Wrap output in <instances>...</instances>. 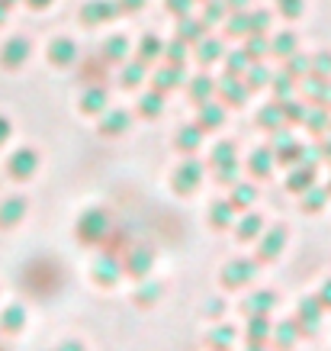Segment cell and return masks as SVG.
<instances>
[{"mask_svg":"<svg viewBox=\"0 0 331 351\" xmlns=\"http://www.w3.org/2000/svg\"><path fill=\"white\" fill-rule=\"evenodd\" d=\"M245 351H270V345L267 341H248Z\"/></svg>","mask_w":331,"mask_h":351,"instance_id":"9f6ffc18","label":"cell"},{"mask_svg":"<svg viewBox=\"0 0 331 351\" xmlns=\"http://www.w3.org/2000/svg\"><path fill=\"white\" fill-rule=\"evenodd\" d=\"M312 64H309V58H302V55H293L289 58V75H306Z\"/></svg>","mask_w":331,"mask_h":351,"instance_id":"bcb514c9","label":"cell"},{"mask_svg":"<svg viewBox=\"0 0 331 351\" xmlns=\"http://www.w3.org/2000/svg\"><path fill=\"white\" fill-rule=\"evenodd\" d=\"M241 168H248V178H254V181H267V178H274L277 161H274L270 145H257V149L248 155V165H241Z\"/></svg>","mask_w":331,"mask_h":351,"instance_id":"7c38bea8","label":"cell"},{"mask_svg":"<svg viewBox=\"0 0 331 351\" xmlns=\"http://www.w3.org/2000/svg\"><path fill=\"white\" fill-rule=\"evenodd\" d=\"M315 300L321 303V309H325V313H331V277H325V280H321V287L315 290Z\"/></svg>","mask_w":331,"mask_h":351,"instance_id":"b9f144b4","label":"cell"},{"mask_svg":"<svg viewBox=\"0 0 331 351\" xmlns=\"http://www.w3.org/2000/svg\"><path fill=\"white\" fill-rule=\"evenodd\" d=\"M203 129L190 123V126H181L177 129V136H174V149L181 152V155H196V149L203 145Z\"/></svg>","mask_w":331,"mask_h":351,"instance_id":"ffe728a7","label":"cell"},{"mask_svg":"<svg viewBox=\"0 0 331 351\" xmlns=\"http://www.w3.org/2000/svg\"><path fill=\"white\" fill-rule=\"evenodd\" d=\"M222 123H225V104H215V100L200 104V110H196V126L203 129V132H215V129H222Z\"/></svg>","mask_w":331,"mask_h":351,"instance_id":"ac0fdd59","label":"cell"},{"mask_svg":"<svg viewBox=\"0 0 331 351\" xmlns=\"http://www.w3.org/2000/svg\"><path fill=\"white\" fill-rule=\"evenodd\" d=\"M132 126V113L129 110H103L96 117V132L103 138H119L122 132H129Z\"/></svg>","mask_w":331,"mask_h":351,"instance_id":"30bf717a","label":"cell"},{"mask_svg":"<svg viewBox=\"0 0 331 351\" xmlns=\"http://www.w3.org/2000/svg\"><path fill=\"white\" fill-rule=\"evenodd\" d=\"M315 181H319V168H315V165H306V161H296L293 168H287V181H283V187H287L289 193H302Z\"/></svg>","mask_w":331,"mask_h":351,"instance_id":"4fadbf2b","label":"cell"},{"mask_svg":"<svg viewBox=\"0 0 331 351\" xmlns=\"http://www.w3.org/2000/svg\"><path fill=\"white\" fill-rule=\"evenodd\" d=\"M183 84V71H181V64H171V68H164L158 77H155V90H168V87H177Z\"/></svg>","mask_w":331,"mask_h":351,"instance_id":"836d02e7","label":"cell"},{"mask_svg":"<svg viewBox=\"0 0 331 351\" xmlns=\"http://www.w3.org/2000/svg\"><path fill=\"white\" fill-rule=\"evenodd\" d=\"M90 280H94L96 287H116L119 280H122V258L116 252H107V248H100L90 261Z\"/></svg>","mask_w":331,"mask_h":351,"instance_id":"8992f818","label":"cell"},{"mask_svg":"<svg viewBox=\"0 0 331 351\" xmlns=\"http://www.w3.org/2000/svg\"><path fill=\"white\" fill-rule=\"evenodd\" d=\"M225 309H228V303H225L222 297H213L209 303H206V319H222Z\"/></svg>","mask_w":331,"mask_h":351,"instance_id":"60d3db41","label":"cell"},{"mask_svg":"<svg viewBox=\"0 0 331 351\" xmlns=\"http://www.w3.org/2000/svg\"><path fill=\"white\" fill-rule=\"evenodd\" d=\"M293 45H296V36H293V32H280V39H274L270 52L274 55H289L293 52Z\"/></svg>","mask_w":331,"mask_h":351,"instance_id":"ab89813d","label":"cell"},{"mask_svg":"<svg viewBox=\"0 0 331 351\" xmlns=\"http://www.w3.org/2000/svg\"><path fill=\"white\" fill-rule=\"evenodd\" d=\"M107 107H109V94L103 87H87L81 94V113L84 117H100Z\"/></svg>","mask_w":331,"mask_h":351,"instance_id":"7402d4cb","label":"cell"},{"mask_svg":"<svg viewBox=\"0 0 331 351\" xmlns=\"http://www.w3.org/2000/svg\"><path fill=\"white\" fill-rule=\"evenodd\" d=\"M228 200H232V206H235L238 213H245V210H251L254 206V200H257V187L251 181H238V184H232L228 187Z\"/></svg>","mask_w":331,"mask_h":351,"instance_id":"603a6c76","label":"cell"},{"mask_svg":"<svg viewBox=\"0 0 331 351\" xmlns=\"http://www.w3.org/2000/svg\"><path fill=\"white\" fill-rule=\"evenodd\" d=\"M222 100L228 104V107H241L248 100V84H241V81H235V77H228L222 84Z\"/></svg>","mask_w":331,"mask_h":351,"instance_id":"1f68e13d","label":"cell"},{"mask_svg":"<svg viewBox=\"0 0 331 351\" xmlns=\"http://www.w3.org/2000/svg\"><path fill=\"white\" fill-rule=\"evenodd\" d=\"M257 126L264 129V132H274V129H280V126H287V117H283V104H267V107L257 113Z\"/></svg>","mask_w":331,"mask_h":351,"instance_id":"83f0119b","label":"cell"},{"mask_svg":"<svg viewBox=\"0 0 331 351\" xmlns=\"http://www.w3.org/2000/svg\"><path fill=\"white\" fill-rule=\"evenodd\" d=\"M287 242H289V229L283 223L264 226V232L254 239V261L257 265H274V261H280V255L287 252Z\"/></svg>","mask_w":331,"mask_h":351,"instance_id":"3957f363","label":"cell"},{"mask_svg":"<svg viewBox=\"0 0 331 351\" xmlns=\"http://www.w3.org/2000/svg\"><path fill=\"white\" fill-rule=\"evenodd\" d=\"M302 126L309 129L315 138H321L325 132H331V113L325 107H315V110H306V119H302Z\"/></svg>","mask_w":331,"mask_h":351,"instance_id":"484cf974","label":"cell"},{"mask_svg":"<svg viewBox=\"0 0 331 351\" xmlns=\"http://www.w3.org/2000/svg\"><path fill=\"white\" fill-rule=\"evenodd\" d=\"M264 216L261 213H254V210H245V213H238V219H235V226H232V232H235V242H254L257 235L264 232Z\"/></svg>","mask_w":331,"mask_h":351,"instance_id":"9a60e30c","label":"cell"},{"mask_svg":"<svg viewBox=\"0 0 331 351\" xmlns=\"http://www.w3.org/2000/svg\"><path fill=\"white\" fill-rule=\"evenodd\" d=\"M235 219H238V210L232 206L228 197H219V200L209 203V226H213L215 232H232Z\"/></svg>","mask_w":331,"mask_h":351,"instance_id":"5bb4252c","label":"cell"},{"mask_svg":"<svg viewBox=\"0 0 331 351\" xmlns=\"http://www.w3.org/2000/svg\"><path fill=\"white\" fill-rule=\"evenodd\" d=\"M312 68H315V71H319L321 77H325V75H331V55H319V58H315V64H312Z\"/></svg>","mask_w":331,"mask_h":351,"instance_id":"681fc988","label":"cell"},{"mask_svg":"<svg viewBox=\"0 0 331 351\" xmlns=\"http://www.w3.org/2000/svg\"><path fill=\"white\" fill-rule=\"evenodd\" d=\"M7 138H10V123H7V119L0 117V145H3Z\"/></svg>","mask_w":331,"mask_h":351,"instance_id":"11a10c76","label":"cell"},{"mask_svg":"<svg viewBox=\"0 0 331 351\" xmlns=\"http://www.w3.org/2000/svg\"><path fill=\"white\" fill-rule=\"evenodd\" d=\"M300 339H302V335H300V326H296V319H293V316H287V319L274 322L267 345H270V351H293L296 345H300Z\"/></svg>","mask_w":331,"mask_h":351,"instance_id":"9c48e42d","label":"cell"},{"mask_svg":"<svg viewBox=\"0 0 331 351\" xmlns=\"http://www.w3.org/2000/svg\"><path fill=\"white\" fill-rule=\"evenodd\" d=\"M119 258H122V277H132V280H145V277H151L155 261H158V255H155V248H151L148 242L126 245V252H122Z\"/></svg>","mask_w":331,"mask_h":351,"instance_id":"277c9868","label":"cell"},{"mask_svg":"<svg viewBox=\"0 0 331 351\" xmlns=\"http://www.w3.org/2000/svg\"><path fill=\"white\" fill-rule=\"evenodd\" d=\"M168 7H174V13H187L190 0H168Z\"/></svg>","mask_w":331,"mask_h":351,"instance_id":"db71d44e","label":"cell"},{"mask_svg":"<svg viewBox=\"0 0 331 351\" xmlns=\"http://www.w3.org/2000/svg\"><path fill=\"white\" fill-rule=\"evenodd\" d=\"M39 165H42L39 152H36V149H20L16 155H10V161H7V171H10L13 181H29L32 174L39 171Z\"/></svg>","mask_w":331,"mask_h":351,"instance_id":"8fae6325","label":"cell"},{"mask_svg":"<svg viewBox=\"0 0 331 351\" xmlns=\"http://www.w3.org/2000/svg\"><path fill=\"white\" fill-rule=\"evenodd\" d=\"M26 197H10V200L0 203V229H13V226L23 223V216H26Z\"/></svg>","mask_w":331,"mask_h":351,"instance_id":"44dd1931","label":"cell"},{"mask_svg":"<svg viewBox=\"0 0 331 351\" xmlns=\"http://www.w3.org/2000/svg\"><path fill=\"white\" fill-rule=\"evenodd\" d=\"M274 87H277V104L289 100V94H293V81H289V77H277V81H274Z\"/></svg>","mask_w":331,"mask_h":351,"instance_id":"f6af8a7d","label":"cell"},{"mask_svg":"<svg viewBox=\"0 0 331 351\" xmlns=\"http://www.w3.org/2000/svg\"><path fill=\"white\" fill-rule=\"evenodd\" d=\"M161 297H164V280H151V277H145V280H135V293H132V303H135L139 309L158 306Z\"/></svg>","mask_w":331,"mask_h":351,"instance_id":"2e32d148","label":"cell"},{"mask_svg":"<svg viewBox=\"0 0 331 351\" xmlns=\"http://www.w3.org/2000/svg\"><path fill=\"white\" fill-rule=\"evenodd\" d=\"M206 181V161H200L196 155H183V161L171 171V191L177 197H193Z\"/></svg>","mask_w":331,"mask_h":351,"instance_id":"7a4b0ae2","label":"cell"},{"mask_svg":"<svg viewBox=\"0 0 331 351\" xmlns=\"http://www.w3.org/2000/svg\"><path fill=\"white\" fill-rule=\"evenodd\" d=\"M77 58V49L71 39H64V36H58L52 43V49H49V62L55 64V68H68V64H75Z\"/></svg>","mask_w":331,"mask_h":351,"instance_id":"cb8c5ba5","label":"cell"},{"mask_svg":"<svg viewBox=\"0 0 331 351\" xmlns=\"http://www.w3.org/2000/svg\"><path fill=\"white\" fill-rule=\"evenodd\" d=\"M32 7H49V3H52V0H29Z\"/></svg>","mask_w":331,"mask_h":351,"instance_id":"6f0895ef","label":"cell"},{"mask_svg":"<svg viewBox=\"0 0 331 351\" xmlns=\"http://www.w3.org/2000/svg\"><path fill=\"white\" fill-rule=\"evenodd\" d=\"M306 104H300V100H283V117H287V126H293V123H302L306 119Z\"/></svg>","mask_w":331,"mask_h":351,"instance_id":"8d00e7d4","label":"cell"},{"mask_svg":"<svg viewBox=\"0 0 331 351\" xmlns=\"http://www.w3.org/2000/svg\"><path fill=\"white\" fill-rule=\"evenodd\" d=\"M26 55H29V43L26 39H13L10 45H7V52H3V58H7V64H23L26 62Z\"/></svg>","mask_w":331,"mask_h":351,"instance_id":"d590c367","label":"cell"},{"mask_svg":"<svg viewBox=\"0 0 331 351\" xmlns=\"http://www.w3.org/2000/svg\"><path fill=\"white\" fill-rule=\"evenodd\" d=\"M181 32H183V39H200L203 26H200V23H193V20H187V23L181 26Z\"/></svg>","mask_w":331,"mask_h":351,"instance_id":"7dc6e473","label":"cell"},{"mask_svg":"<svg viewBox=\"0 0 331 351\" xmlns=\"http://www.w3.org/2000/svg\"><path fill=\"white\" fill-rule=\"evenodd\" d=\"M109 229H113V213H109L107 206H87L75 223V239L84 248H100V245L107 242Z\"/></svg>","mask_w":331,"mask_h":351,"instance_id":"6da1fadb","label":"cell"},{"mask_svg":"<svg viewBox=\"0 0 331 351\" xmlns=\"http://www.w3.org/2000/svg\"><path fill=\"white\" fill-rule=\"evenodd\" d=\"M319 149H321V165H331V132L319 138Z\"/></svg>","mask_w":331,"mask_h":351,"instance_id":"c3c4849f","label":"cell"},{"mask_svg":"<svg viewBox=\"0 0 331 351\" xmlns=\"http://www.w3.org/2000/svg\"><path fill=\"white\" fill-rule=\"evenodd\" d=\"M215 55H222V45L215 43V39H206V43L200 45V58H203V62H213Z\"/></svg>","mask_w":331,"mask_h":351,"instance_id":"ee69618b","label":"cell"},{"mask_svg":"<svg viewBox=\"0 0 331 351\" xmlns=\"http://www.w3.org/2000/svg\"><path fill=\"white\" fill-rule=\"evenodd\" d=\"M296 326H300V335L302 339H315L321 329V319H325V309H321V303L315 300V293H309V297H302L300 303H296Z\"/></svg>","mask_w":331,"mask_h":351,"instance_id":"52a82bcc","label":"cell"},{"mask_svg":"<svg viewBox=\"0 0 331 351\" xmlns=\"http://www.w3.org/2000/svg\"><path fill=\"white\" fill-rule=\"evenodd\" d=\"M158 52H161V43L155 39V36H145V39H142V45H139L142 62H155V58H158Z\"/></svg>","mask_w":331,"mask_h":351,"instance_id":"74e56055","label":"cell"},{"mask_svg":"<svg viewBox=\"0 0 331 351\" xmlns=\"http://www.w3.org/2000/svg\"><path fill=\"white\" fill-rule=\"evenodd\" d=\"M264 52H267V43H264V39H251L245 55H254V58H257V55H264Z\"/></svg>","mask_w":331,"mask_h":351,"instance_id":"816d5d0a","label":"cell"},{"mask_svg":"<svg viewBox=\"0 0 331 351\" xmlns=\"http://www.w3.org/2000/svg\"><path fill=\"white\" fill-rule=\"evenodd\" d=\"M142 75H145V68H142V64H129L126 71H122V84H126V87H135L142 81Z\"/></svg>","mask_w":331,"mask_h":351,"instance_id":"7bdbcfd3","label":"cell"},{"mask_svg":"<svg viewBox=\"0 0 331 351\" xmlns=\"http://www.w3.org/2000/svg\"><path fill=\"white\" fill-rule=\"evenodd\" d=\"M257 261L254 258H232L225 261L222 271H219V287L222 290H245L257 280Z\"/></svg>","mask_w":331,"mask_h":351,"instance_id":"5b68a950","label":"cell"},{"mask_svg":"<svg viewBox=\"0 0 331 351\" xmlns=\"http://www.w3.org/2000/svg\"><path fill=\"white\" fill-rule=\"evenodd\" d=\"M296 197H300V210L302 213H309V216H315V213H321V210H325V206H328V191H325V184H312V187H306V191L302 193H296Z\"/></svg>","mask_w":331,"mask_h":351,"instance_id":"d6986e66","label":"cell"},{"mask_svg":"<svg viewBox=\"0 0 331 351\" xmlns=\"http://www.w3.org/2000/svg\"><path fill=\"white\" fill-rule=\"evenodd\" d=\"M23 326H26V306L13 303V306L3 309V316H0V329L7 332V335H16V332H23Z\"/></svg>","mask_w":331,"mask_h":351,"instance_id":"f1b7e54d","label":"cell"},{"mask_svg":"<svg viewBox=\"0 0 331 351\" xmlns=\"http://www.w3.org/2000/svg\"><path fill=\"white\" fill-rule=\"evenodd\" d=\"M139 113L145 119H158L164 113V94L161 90H145L139 100Z\"/></svg>","mask_w":331,"mask_h":351,"instance_id":"f546056e","label":"cell"},{"mask_svg":"<svg viewBox=\"0 0 331 351\" xmlns=\"http://www.w3.org/2000/svg\"><path fill=\"white\" fill-rule=\"evenodd\" d=\"M245 339L248 341H267L270 339V329H274V319H270L267 313H261V316H245Z\"/></svg>","mask_w":331,"mask_h":351,"instance_id":"d4e9b609","label":"cell"},{"mask_svg":"<svg viewBox=\"0 0 331 351\" xmlns=\"http://www.w3.org/2000/svg\"><path fill=\"white\" fill-rule=\"evenodd\" d=\"M238 339V329L232 326V322H219V326H213V329L206 332V348L209 351H232V345H235Z\"/></svg>","mask_w":331,"mask_h":351,"instance_id":"e0dca14e","label":"cell"},{"mask_svg":"<svg viewBox=\"0 0 331 351\" xmlns=\"http://www.w3.org/2000/svg\"><path fill=\"white\" fill-rule=\"evenodd\" d=\"M129 52V43L122 39V36H116V39H109L107 43V55H109V62H122Z\"/></svg>","mask_w":331,"mask_h":351,"instance_id":"f35d334b","label":"cell"},{"mask_svg":"<svg viewBox=\"0 0 331 351\" xmlns=\"http://www.w3.org/2000/svg\"><path fill=\"white\" fill-rule=\"evenodd\" d=\"M228 161H238V145L232 142V138H222V142H215L213 145L206 168H219V165H228Z\"/></svg>","mask_w":331,"mask_h":351,"instance_id":"4316f807","label":"cell"},{"mask_svg":"<svg viewBox=\"0 0 331 351\" xmlns=\"http://www.w3.org/2000/svg\"><path fill=\"white\" fill-rule=\"evenodd\" d=\"M213 90H215V87H213V81H209V77H196V81L190 84V100L200 107V104H206V100H213Z\"/></svg>","mask_w":331,"mask_h":351,"instance_id":"e575fe53","label":"cell"},{"mask_svg":"<svg viewBox=\"0 0 331 351\" xmlns=\"http://www.w3.org/2000/svg\"><path fill=\"white\" fill-rule=\"evenodd\" d=\"M168 58H171L174 64H181V58H183V45H181V43H171V45H168Z\"/></svg>","mask_w":331,"mask_h":351,"instance_id":"f5cc1de1","label":"cell"},{"mask_svg":"<svg viewBox=\"0 0 331 351\" xmlns=\"http://www.w3.org/2000/svg\"><path fill=\"white\" fill-rule=\"evenodd\" d=\"M241 161H228V165H219V168H213V178L219 187H232V184L241 181Z\"/></svg>","mask_w":331,"mask_h":351,"instance_id":"4dcf8cb0","label":"cell"},{"mask_svg":"<svg viewBox=\"0 0 331 351\" xmlns=\"http://www.w3.org/2000/svg\"><path fill=\"white\" fill-rule=\"evenodd\" d=\"M55 351H87V345L81 339H64L62 345H58V348Z\"/></svg>","mask_w":331,"mask_h":351,"instance_id":"f907efd6","label":"cell"},{"mask_svg":"<svg viewBox=\"0 0 331 351\" xmlns=\"http://www.w3.org/2000/svg\"><path fill=\"white\" fill-rule=\"evenodd\" d=\"M280 306V293L270 287H261V290H251L248 297H241L238 309H241V316H261V313H267L274 316V309Z\"/></svg>","mask_w":331,"mask_h":351,"instance_id":"ba28073f","label":"cell"},{"mask_svg":"<svg viewBox=\"0 0 331 351\" xmlns=\"http://www.w3.org/2000/svg\"><path fill=\"white\" fill-rule=\"evenodd\" d=\"M109 16H116L113 3H87V7H84V23H87V26H96V23L109 20Z\"/></svg>","mask_w":331,"mask_h":351,"instance_id":"d6a6232c","label":"cell"},{"mask_svg":"<svg viewBox=\"0 0 331 351\" xmlns=\"http://www.w3.org/2000/svg\"><path fill=\"white\" fill-rule=\"evenodd\" d=\"M325 191H328V197H331V171H328V178H325Z\"/></svg>","mask_w":331,"mask_h":351,"instance_id":"680465c9","label":"cell"}]
</instances>
